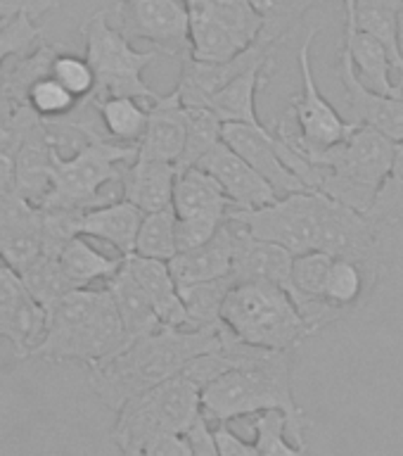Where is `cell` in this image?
Wrapping results in <instances>:
<instances>
[{"label":"cell","instance_id":"1","mask_svg":"<svg viewBox=\"0 0 403 456\" xmlns=\"http://www.w3.org/2000/svg\"><path fill=\"white\" fill-rule=\"evenodd\" d=\"M223 328V326H221ZM221 328L216 330H176L159 328L128 342L126 347L109 356L107 362L88 369L91 390L105 402L114 413L128 399L152 390L155 385L169 380L202 354L219 347Z\"/></svg>","mask_w":403,"mask_h":456},{"label":"cell","instance_id":"2","mask_svg":"<svg viewBox=\"0 0 403 456\" xmlns=\"http://www.w3.org/2000/svg\"><path fill=\"white\" fill-rule=\"evenodd\" d=\"M199 404L202 416H209L216 426L266 411L283 413L287 437L294 444H306L304 430L311 426L292 390L290 352H266L249 366L221 373L202 387Z\"/></svg>","mask_w":403,"mask_h":456},{"label":"cell","instance_id":"3","mask_svg":"<svg viewBox=\"0 0 403 456\" xmlns=\"http://www.w3.org/2000/svg\"><path fill=\"white\" fill-rule=\"evenodd\" d=\"M126 347V333L107 288L67 292L45 316V330L31 356L45 362H81L85 369Z\"/></svg>","mask_w":403,"mask_h":456},{"label":"cell","instance_id":"4","mask_svg":"<svg viewBox=\"0 0 403 456\" xmlns=\"http://www.w3.org/2000/svg\"><path fill=\"white\" fill-rule=\"evenodd\" d=\"M397 142L368 126H356L333 148L318 150L306 162L320 167L316 192L354 212L368 214L380 185L394 162Z\"/></svg>","mask_w":403,"mask_h":456},{"label":"cell","instance_id":"5","mask_svg":"<svg viewBox=\"0 0 403 456\" xmlns=\"http://www.w3.org/2000/svg\"><path fill=\"white\" fill-rule=\"evenodd\" d=\"M221 321L240 342L269 352H292L311 338L290 295L269 283H235L223 299Z\"/></svg>","mask_w":403,"mask_h":456},{"label":"cell","instance_id":"6","mask_svg":"<svg viewBox=\"0 0 403 456\" xmlns=\"http://www.w3.org/2000/svg\"><path fill=\"white\" fill-rule=\"evenodd\" d=\"M199 387L185 370L169 380L155 385L152 390L128 399L117 411L112 440L121 456L133 454L135 449L159 435H185L202 416Z\"/></svg>","mask_w":403,"mask_h":456},{"label":"cell","instance_id":"7","mask_svg":"<svg viewBox=\"0 0 403 456\" xmlns=\"http://www.w3.org/2000/svg\"><path fill=\"white\" fill-rule=\"evenodd\" d=\"M78 34L84 36V57L95 74L93 100L135 98L149 107L162 95L142 78V71L159 57V50H135L133 43L109 24V7H102L84 20Z\"/></svg>","mask_w":403,"mask_h":456},{"label":"cell","instance_id":"8","mask_svg":"<svg viewBox=\"0 0 403 456\" xmlns=\"http://www.w3.org/2000/svg\"><path fill=\"white\" fill-rule=\"evenodd\" d=\"M135 159L138 148L117 145L112 141L91 142L78 155L52 167L50 191L36 209L88 212L117 202V192L109 188H121V174Z\"/></svg>","mask_w":403,"mask_h":456},{"label":"cell","instance_id":"9","mask_svg":"<svg viewBox=\"0 0 403 456\" xmlns=\"http://www.w3.org/2000/svg\"><path fill=\"white\" fill-rule=\"evenodd\" d=\"M318 28H311L299 45V74H302V91L292 98L290 112L283 119H278L276 131L297 155L306 159L318 150L333 148L342 142L351 131L354 124H349L337 110L320 93L311 64V45Z\"/></svg>","mask_w":403,"mask_h":456},{"label":"cell","instance_id":"10","mask_svg":"<svg viewBox=\"0 0 403 456\" xmlns=\"http://www.w3.org/2000/svg\"><path fill=\"white\" fill-rule=\"evenodd\" d=\"M249 238L287 249L292 256L316 249L318 235V192H294L256 209H228Z\"/></svg>","mask_w":403,"mask_h":456},{"label":"cell","instance_id":"11","mask_svg":"<svg viewBox=\"0 0 403 456\" xmlns=\"http://www.w3.org/2000/svg\"><path fill=\"white\" fill-rule=\"evenodd\" d=\"M316 249L330 259H347L377 278L383 266L377 228L366 214L354 212L318 192V235Z\"/></svg>","mask_w":403,"mask_h":456},{"label":"cell","instance_id":"12","mask_svg":"<svg viewBox=\"0 0 403 456\" xmlns=\"http://www.w3.org/2000/svg\"><path fill=\"white\" fill-rule=\"evenodd\" d=\"M128 41L145 38L164 55H188V10L183 0H121L114 7Z\"/></svg>","mask_w":403,"mask_h":456},{"label":"cell","instance_id":"13","mask_svg":"<svg viewBox=\"0 0 403 456\" xmlns=\"http://www.w3.org/2000/svg\"><path fill=\"white\" fill-rule=\"evenodd\" d=\"M337 77L344 88V119L354 126H368L391 142H403V95H380L361 84L354 62L340 50Z\"/></svg>","mask_w":403,"mask_h":456},{"label":"cell","instance_id":"14","mask_svg":"<svg viewBox=\"0 0 403 456\" xmlns=\"http://www.w3.org/2000/svg\"><path fill=\"white\" fill-rule=\"evenodd\" d=\"M221 142L233 150L235 155L245 159L266 183L273 188L278 198L294 195V192H311L292 174L278 155V142L273 128L249 126V124H223Z\"/></svg>","mask_w":403,"mask_h":456},{"label":"cell","instance_id":"15","mask_svg":"<svg viewBox=\"0 0 403 456\" xmlns=\"http://www.w3.org/2000/svg\"><path fill=\"white\" fill-rule=\"evenodd\" d=\"M273 50L276 45L256 38L252 45H247L233 60L223 64H202L190 60L188 55L181 57V78L173 91L178 93L183 107H205L209 95L230 84L235 77H240L259 64L273 62Z\"/></svg>","mask_w":403,"mask_h":456},{"label":"cell","instance_id":"16","mask_svg":"<svg viewBox=\"0 0 403 456\" xmlns=\"http://www.w3.org/2000/svg\"><path fill=\"white\" fill-rule=\"evenodd\" d=\"M45 312L27 292L21 278L0 264V342L14 347V354L27 359L41 342Z\"/></svg>","mask_w":403,"mask_h":456},{"label":"cell","instance_id":"17","mask_svg":"<svg viewBox=\"0 0 403 456\" xmlns=\"http://www.w3.org/2000/svg\"><path fill=\"white\" fill-rule=\"evenodd\" d=\"M197 167L221 185V191L235 209H256L278 200L273 188L223 142H219L212 152H206Z\"/></svg>","mask_w":403,"mask_h":456},{"label":"cell","instance_id":"18","mask_svg":"<svg viewBox=\"0 0 403 456\" xmlns=\"http://www.w3.org/2000/svg\"><path fill=\"white\" fill-rule=\"evenodd\" d=\"M242 233V224L226 216L212 240L190 252H178L173 259L166 262L176 285L206 283L230 276L235 242Z\"/></svg>","mask_w":403,"mask_h":456},{"label":"cell","instance_id":"19","mask_svg":"<svg viewBox=\"0 0 403 456\" xmlns=\"http://www.w3.org/2000/svg\"><path fill=\"white\" fill-rule=\"evenodd\" d=\"M185 107L176 91L159 95L148 107V126L138 142V159L173 164L183 152Z\"/></svg>","mask_w":403,"mask_h":456},{"label":"cell","instance_id":"20","mask_svg":"<svg viewBox=\"0 0 403 456\" xmlns=\"http://www.w3.org/2000/svg\"><path fill=\"white\" fill-rule=\"evenodd\" d=\"M342 3H344V41H342V48L347 50L349 57H351L361 84L368 86L370 91L380 93V95H403V91L397 86L394 67H391V60L384 45L356 27L354 12H351L354 0H342Z\"/></svg>","mask_w":403,"mask_h":456},{"label":"cell","instance_id":"21","mask_svg":"<svg viewBox=\"0 0 403 456\" xmlns=\"http://www.w3.org/2000/svg\"><path fill=\"white\" fill-rule=\"evenodd\" d=\"M294 256L287 249L270 245V242L249 238L242 228L240 238L235 242L230 278L235 283H269L283 288L290 295V273Z\"/></svg>","mask_w":403,"mask_h":456},{"label":"cell","instance_id":"22","mask_svg":"<svg viewBox=\"0 0 403 456\" xmlns=\"http://www.w3.org/2000/svg\"><path fill=\"white\" fill-rule=\"evenodd\" d=\"M128 273L141 285L145 297L155 309L157 319L164 328H176V330H190L188 328V316H185L183 302L178 295V285L171 276L166 262L157 259H142V256H124Z\"/></svg>","mask_w":403,"mask_h":456},{"label":"cell","instance_id":"23","mask_svg":"<svg viewBox=\"0 0 403 456\" xmlns=\"http://www.w3.org/2000/svg\"><path fill=\"white\" fill-rule=\"evenodd\" d=\"M142 212L126 200H117L109 205L95 207L78 216L77 235L81 238H98L112 245L119 256H131L135 248V235L141 228Z\"/></svg>","mask_w":403,"mask_h":456},{"label":"cell","instance_id":"24","mask_svg":"<svg viewBox=\"0 0 403 456\" xmlns=\"http://www.w3.org/2000/svg\"><path fill=\"white\" fill-rule=\"evenodd\" d=\"M173 181V164L135 159L121 174V200L138 207L142 214L162 212L171 207Z\"/></svg>","mask_w":403,"mask_h":456},{"label":"cell","instance_id":"25","mask_svg":"<svg viewBox=\"0 0 403 456\" xmlns=\"http://www.w3.org/2000/svg\"><path fill=\"white\" fill-rule=\"evenodd\" d=\"M270 64H259L249 71L235 77L230 84L209 95L205 102L206 110H212L219 117L221 124H249V126H263L256 112V95L270 78Z\"/></svg>","mask_w":403,"mask_h":456},{"label":"cell","instance_id":"26","mask_svg":"<svg viewBox=\"0 0 403 456\" xmlns=\"http://www.w3.org/2000/svg\"><path fill=\"white\" fill-rule=\"evenodd\" d=\"M230 200L223 195L221 185L199 167L178 171L173 181V198L171 209L176 219H195V216H216L226 219Z\"/></svg>","mask_w":403,"mask_h":456},{"label":"cell","instance_id":"27","mask_svg":"<svg viewBox=\"0 0 403 456\" xmlns=\"http://www.w3.org/2000/svg\"><path fill=\"white\" fill-rule=\"evenodd\" d=\"M105 288L114 299L121 326H124V333H126V345L142 338V335H149L164 328L157 319L152 305L145 297V292L141 290V285L135 283L133 276L128 273L126 264H121V269L107 281Z\"/></svg>","mask_w":403,"mask_h":456},{"label":"cell","instance_id":"28","mask_svg":"<svg viewBox=\"0 0 403 456\" xmlns=\"http://www.w3.org/2000/svg\"><path fill=\"white\" fill-rule=\"evenodd\" d=\"M57 262L62 266V273L67 276L71 288L85 290V288H95L98 281L107 283L121 269L124 256L102 255L85 238L77 235L64 242L62 249L57 252Z\"/></svg>","mask_w":403,"mask_h":456},{"label":"cell","instance_id":"29","mask_svg":"<svg viewBox=\"0 0 403 456\" xmlns=\"http://www.w3.org/2000/svg\"><path fill=\"white\" fill-rule=\"evenodd\" d=\"M60 50H64L62 43L55 45V43L41 41L27 55L7 60L3 71H0V100L5 102V107L27 105V91L38 78L48 77L50 64Z\"/></svg>","mask_w":403,"mask_h":456},{"label":"cell","instance_id":"30","mask_svg":"<svg viewBox=\"0 0 403 456\" xmlns=\"http://www.w3.org/2000/svg\"><path fill=\"white\" fill-rule=\"evenodd\" d=\"M242 45L228 28L202 12L188 10V57L202 64H223L242 53Z\"/></svg>","mask_w":403,"mask_h":456},{"label":"cell","instance_id":"31","mask_svg":"<svg viewBox=\"0 0 403 456\" xmlns=\"http://www.w3.org/2000/svg\"><path fill=\"white\" fill-rule=\"evenodd\" d=\"M233 285L235 281L230 276L206 281V283L178 285V295H181L185 316H188V328L190 330H216L223 326L221 306Z\"/></svg>","mask_w":403,"mask_h":456},{"label":"cell","instance_id":"32","mask_svg":"<svg viewBox=\"0 0 403 456\" xmlns=\"http://www.w3.org/2000/svg\"><path fill=\"white\" fill-rule=\"evenodd\" d=\"M95 102L107 141L138 148L148 126V105L135 98H105Z\"/></svg>","mask_w":403,"mask_h":456},{"label":"cell","instance_id":"33","mask_svg":"<svg viewBox=\"0 0 403 456\" xmlns=\"http://www.w3.org/2000/svg\"><path fill=\"white\" fill-rule=\"evenodd\" d=\"M377 278L368 271L347 259H333L327 269L326 285H323V299L340 314L351 312L366 299Z\"/></svg>","mask_w":403,"mask_h":456},{"label":"cell","instance_id":"34","mask_svg":"<svg viewBox=\"0 0 403 456\" xmlns=\"http://www.w3.org/2000/svg\"><path fill=\"white\" fill-rule=\"evenodd\" d=\"M185 10H195L228 28L247 48L262 34V17L249 0H183Z\"/></svg>","mask_w":403,"mask_h":456},{"label":"cell","instance_id":"35","mask_svg":"<svg viewBox=\"0 0 403 456\" xmlns=\"http://www.w3.org/2000/svg\"><path fill=\"white\" fill-rule=\"evenodd\" d=\"M221 128H223V124L212 110H206V107H185V142L183 152H181L176 167H173L176 174L190 169V167H197L199 159L219 145Z\"/></svg>","mask_w":403,"mask_h":456},{"label":"cell","instance_id":"36","mask_svg":"<svg viewBox=\"0 0 403 456\" xmlns=\"http://www.w3.org/2000/svg\"><path fill=\"white\" fill-rule=\"evenodd\" d=\"M320 3L326 0H249V5L262 17L259 41H266L278 48L294 31L299 20Z\"/></svg>","mask_w":403,"mask_h":456},{"label":"cell","instance_id":"37","mask_svg":"<svg viewBox=\"0 0 403 456\" xmlns=\"http://www.w3.org/2000/svg\"><path fill=\"white\" fill-rule=\"evenodd\" d=\"M20 278L31 299L45 312V316L67 292L74 290L55 255H41L31 266L21 271Z\"/></svg>","mask_w":403,"mask_h":456},{"label":"cell","instance_id":"38","mask_svg":"<svg viewBox=\"0 0 403 456\" xmlns=\"http://www.w3.org/2000/svg\"><path fill=\"white\" fill-rule=\"evenodd\" d=\"M133 255L157 262H169L176 256V214L171 207L162 212L142 214Z\"/></svg>","mask_w":403,"mask_h":456},{"label":"cell","instance_id":"39","mask_svg":"<svg viewBox=\"0 0 403 456\" xmlns=\"http://www.w3.org/2000/svg\"><path fill=\"white\" fill-rule=\"evenodd\" d=\"M366 216L373 221L377 231L383 226H401L403 224V142H397L390 174L380 185Z\"/></svg>","mask_w":403,"mask_h":456},{"label":"cell","instance_id":"40","mask_svg":"<svg viewBox=\"0 0 403 456\" xmlns=\"http://www.w3.org/2000/svg\"><path fill=\"white\" fill-rule=\"evenodd\" d=\"M252 430H254L252 444L259 456H309L306 444H294L287 440V423L283 413H259L252 423Z\"/></svg>","mask_w":403,"mask_h":456},{"label":"cell","instance_id":"41","mask_svg":"<svg viewBox=\"0 0 403 456\" xmlns=\"http://www.w3.org/2000/svg\"><path fill=\"white\" fill-rule=\"evenodd\" d=\"M50 77L55 78L57 84L78 102L91 98L93 91H95V74H93L88 60L84 55L69 53V50L57 53L52 64H50Z\"/></svg>","mask_w":403,"mask_h":456},{"label":"cell","instance_id":"42","mask_svg":"<svg viewBox=\"0 0 403 456\" xmlns=\"http://www.w3.org/2000/svg\"><path fill=\"white\" fill-rule=\"evenodd\" d=\"M78 100H74L69 93L64 91L62 86L57 84L55 78L43 77L38 78L31 88L27 91V105L28 110L38 117V119H60L64 114H69L77 107Z\"/></svg>","mask_w":403,"mask_h":456},{"label":"cell","instance_id":"43","mask_svg":"<svg viewBox=\"0 0 403 456\" xmlns=\"http://www.w3.org/2000/svg\"><path fill=\"white\" fill-rule=\"evenodd\" d=\"M41 34L43 28L27 14H20V17L7 21L5 28L0 31V71L10 57L31 53L41 43Z\"/></svg>","mask_w":403,"mask_h":456},{"label":"cell","instance_id":"44","mask_svg":"<svg viewBox=\"0 0 403 456\" xmlns=\"http://www.w3.org/2000/svg\"><path fill=\"white\" fill-rule=\"evenodd\" d=\"M228 216V214H226ZM223 219L216 216H195V219H176V255L190 252L212 240Z\"/></svg>","mask_w":403,"mask_h":456},{"label":"cell","instance_id":"45","mask_svg":"<svg viewBox=\"0 0 403 456\" xmlns=\"http://www.w3.org/2000/svg\"><path fill=\"white\" fill-rule=\"evenodd\" d=\"M128 456H190L185 435H159Z\"/></svg>","mask_w":403,"mask_h":456},{"label":"cell","instance_id":"46","mask_svg":"<svg viewBox=\"0 0 403 456\" xmlns=\"http://www.w3.org/2000/svg\"><path fill=\"white\" fill-rule=\"evenodd\" d=\"M62 5V0H0V21L12 20L20 14H27L31 20H38L41 14Z\"/></svg>","mask_w":403,"mask_h":456},{"label":"cell","instance_id":"47","mask_svg":"<svg viewBox=\"0 0 403 456\" xmlns=\"http://www.w3.org/2000/svg\"><path fill=\"white\" fill-rule=\"evenodd\" d=\"M188 447H190V456H219L216 449V440H214V430L206 423V416H199L192 428L185 433Z\"/></svg>","mask_w":403,"mask_h":456},{"label":"cell","instance_id":"48","mask_svg":"<svg viewBox=\"0 0 403 456\" xmlns=\"http://www.w3.org/2000/svg\"><path fill=\"white\" fill-rule=\"evenodd\" d=\"M214 440H216L219 456H259L252 442H245L240 435H235L228 426L214 428Z\"/></svg>","mask_w":403,"mask_h":456},{"label":"cell","instance_id":"49","mask_svg":"<svg viewBox=\"0 0 403 456\" xmlns=\"http://www.w3.org/2000/svg\"><path fill=\"white\" fill-rule=\"evenodd\" d=\"M0 191H17V178H14V157L0 152Z\"/></svg>","mask_w":403,"mask_h":456},{"label":"cell","instance_id":"50","mask_svg":"<svg viewBox=\"0 0 403 456\" xmlns=\"http://www.w3.org/2000/svg\"><path fill=\"white\" fill-rule=\"evenodd\" d=\"M399 55H401V60H403V7L401 10H399Z\"/></svg>","mask_w":403,"mask_h":456},{"label":"cell","instance_id":"51","mask_svg":"<svg viewBox=\"0 0 403 456\" xmlns=\"http://www.w3.org/2000/svg\"><path fill=\"white\" fill-rule=\"evenodd\" d=\"M5 121H7V107H5V102L0 100V131L5 128Z\"/></svg>","mask_w":403,"mask_h":456},{"label":"cell","instance_id":"52","mask_svg":"<svg viewBox=\"0 0 403 456\" xmlns=\"http://www.w3.org/2000/svg\"><path fill=\"white\" fill-rule=\"evenodd\" d=\"M12 195H14V192H3V191H0V212H3V207L7 205V200L12 198Z\"/></svg>","mask_w":403,"mask_h":456},{"label":"cell","instance_id":"53","mask_svg":"<svg viewBox=\"0 0 403 456\" xmlns=\"http://www.w3.org/2000/svg\"><path fill=\"white\" fill-rule=\"evenodd\" d=\"M12 20H14V17H12ZM7 21H10V20H3V21H0V31H3V28H5Z\"/></svg>","mask_w":403,"mask_h":456}]
</instances>
